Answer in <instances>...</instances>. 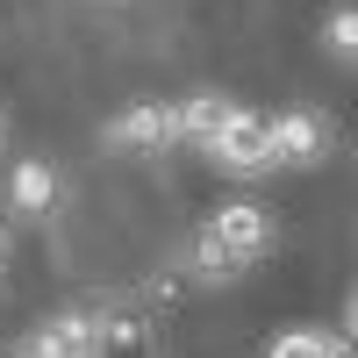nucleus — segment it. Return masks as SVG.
<instances>
[{"instance_id":"1","label":"nucleus","mask_w":358,"mask_h":358,"mask_svg":"<svg viewBox=\"0 0 358 358\" xmlns=\"http://www.w3.org/2000/svg\"><path fill=\"white\" fill-rule=\"evenodd\" d=\"M201 158L215 172H229V179H265V172H273V129H265V115L236 101L229 122L215 129V143H208Z\"/></svg>"},{"instance_id":"2","label":"nucleus","mask_w":358,"mask_h":358,"mask_svg":"<svg viewBox=\"0 0 358 358\" xmlns=\"http://www.w3.org/2000/svg\"><path fill=\"white\" fill-rule=\"evenodd\" d=\"M265 129H273V172H308L337 151V122L322 108H280V115H265Z\"/></svg>"},{"instance_id":"3","label":"nucleus","mask_w":358,"mask_h":358,"mask_svg":"<svg viewBox=\"0 0 358 358\" xmlns=\"http://www.w3.org/2000/svg\"><path fill=\"white\" fill-rule=\"evenodd\" d=\"M108 151H122V158H158L179 143V122H172V108L165 101H136L122 115H108V129H101Z\"/></svg>"},{"instance_id":"4","label":"nucleus","mask_w":358,"mask_h":358,"mask_svg":"<svg viewBox=\"0 0 358 358\" xmlns=\"http://www.w3.org/2000/svg\"><path fill=\"white\" fill-rule=\"evenodd\" d=\"M22 358H101V315L94 308H57L22 337Z\"/></svg>"},{"instance_id":"5","label":"nucleus","mask_w":358,"mask_h":358,"mask_svg":"<svg viewBox=\"0 0 358 358\" xmlns=\"http://www.w3.org/2000/svg\"><path fill=\"white\" fill-rule=\"evenodd\" d=\"M57 194H65V179H57L50 158H15V165H8V215L43 222L50 208H57Z\"/></svg>"},{"instance_id":"6","label":"nucleus","mask_w":358,"mask_h":358,"mask_svg":"<svg viewBox=\"0 0 358 358\" xmlns=\"http://www.w3.org/2000/svg\"><path fill=\"white\" fill-rule=\"evenodd\" d=\"M208 229H215V236H222V244H229L236 258H251V265H258L265 251H273V236H280V229H273V215H265L258 201H222L215 215H208Z\"/></svg>"},{"instance_id":"7","label":"nucleus","mask_w":358,"mask_h":358,"mask_svg":"<svg viewBox=\"0 0 358 358\" xmlns=\"http://www.w3.org/2000/svg\"><path fill=\"white\" fill-rule=\"evenodd\" d=\"M244 273H251V258H236L222 236L201 222V229H194V244H187V280H194V287H236Z\"/></svg>"},{"instance_id":"8","label":"nucleus","mask_w":358,"mask_h":358,"mask_svg":"<svg viewBox=\"0 0 358 358\" xmlns=\"http://www.w3.org/2000/svg\"><path fill=\"white\" fill-rule=\"evenodd\" d=\"M229 94H194V101H179L172 108V122H179V143H194V151H208V143H215V129L229 122Z\"/></svg>"},{"instance_id":"9","label":"nucleus","mask_w":358,"mask_h":358,"mask_svg":"<svg viewBox=\"0 0 358 358\" xmlns=\"http://www.w3.org/2000/svg\"><path fill=\"white\" fill-rule=\"evenodd\" d=\"M94 315H101V358H151V315H115V308Z\"/></svg>"},{"instance_id":"10","label":"nucleus","mask_w":358,"mask_h":358,"mask_svg":"<svg viewBox=\"0 0 358 358\" xmlns=\"http://www.w3.org/2000/svg\"><path fill=\"white\" fill-rule=\"evenodd\" d=\"M265 358H337V337L330 330H280V337H265Z\"/></svg>"},{"instance_id":"11","label":"nucleus","mask_w":358,"mask_h":358,"mask_svg":"<svg viewBox=\"0 0 358 358\" xmlns=\"http://www.w3.org/2000/svg\"><path fill=\"white\" fill-rule=\"evenodd\" d=\"M322 50L337 65H358V8H330L322 15Z\"/></svg>"},{"instance_id":"12","label":"nucleus","mask_w":358,"mask_h":358,"mask_svg":"<svg viewBox=\"0 0 358 358\" xmlns=\"http://www.w3.org/2000/svg\"><path fill=\"white\" fill-rule=\"evenodd\" d=\"M8 258H15V236H8V222H0V280H8Z\"/></svg>"},{"instance_id":"13","label":"nucleus","mask_w":358,"mask_h":358,"mask_svg":"<svg viewBox=\"0 0 358 358\" xmlns=\"http://www.w3.org/2000/svg\"><path fill=\"white\" fill-rule=\"evenodd\" d=\"M344 337H358V287H351V308H344Z\"/></svg>"},{"instance_id":"14","label":"nucleus","mask_w":358,"mask_h":358,"mask_svg":"<svg viewBox=\"0 0 358 358\" xmlns=\"http://www.w3.org/2000/svg\"><path fill=\"white\" fill-rule=\"evenodd\" d=\"M337 358H358V337H337Z\"/></svg>"},{"instance_id":"15","label":"nucleus","mask_w":358,"mask_h":358,"mask_svg":"<svg viewBox=\"0 0 358 358\" xmlns=\"http://www.w3.org/2000/svg\"><path fill=\"white\" fill-rule=\"evenodd\" d=\"M0 136H8V115H0Z\"/></svg>"}]
</instances>
